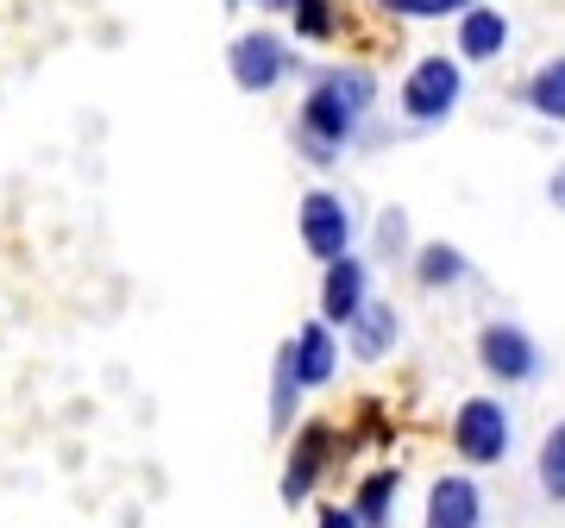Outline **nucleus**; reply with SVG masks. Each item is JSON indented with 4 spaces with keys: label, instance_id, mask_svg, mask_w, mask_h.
<instances>
[{
    "label": "nucleus",
    "instance_id": "nucleus-1",
    "mask_svg": "<svg viewBox=\"0 0 565 528\" xmlns=\"http://www.w3.org/2000/svg\"><path fill=\"white\" fill-rule=\"evenodd\" d=\"M371 107H377V76L364 63H327V70H315L302 107H296V126H289L296 158L315 163V170L340 163L352 151V139L364 133Z\"/></svg>",
    "mask_w": 565,
    "mask_h": 528
},
{
    "label": "nucleus",
    "instance_id": "nucleus-2",
    "mask_svg": "<svg viewBox=\"0 0 565 528\" xmlns=\"http://www.w3.org/2000/svg\"><path fill=\"white\" fill-rule=\"evenodd\" d=\"M446 441L465 460V472H490L515 453V415H509L503 397H465L446 422Z\"/></svg>",
    "mask_w": 565,
    "mask_h": 528
},
{
    "label": "nucleus",
    "instance_id": "nucleus-3",
    "mask_svg": "<svg viewBox=\"0 0 565 528\" xmlns=\"http://www.w3.org/2000/svg\"><path fill=\"white\" fill-rule=\"evenodd\" d=\"M465 102V63L459 57H422L415 70L403 76V88H396V107H403V120L415 126V133H427V126H446L452 114H459Z\"/></svg>",
    "mask_w": 565,
    "mask_h": 528
},
{
    "label": "nucleus",
    "instance_id": "nucleus-4",
    "mask_svg": "<svg viewBox=\"0 0 565 528\" xmlns=\"http://www.w3.org/2000/svg\"><path fill=\"white\" fill-rule=\"evenodd\" d=\"M478 366H484L490 384L522 390V384H534V378L546 371V352H541V340H534L522 321H484L478 327Z\"/></svg>",
    "mask_w": 565,
    "mask_h": 528
},
{
    "label": "nucleus",
    "instance_id": "nucleus-5",
    "mask_svg": "<svg viewBox=\"0 0 565 528\" xmlns=\"http://www.w3.org/2000/svg\"><path fill=\"white\" fill-rule=\"evenodd\" d=\"M296 233H302L308 258L315 264H333L352 252V240H359V221H352V208H345L340 189H308L302 208H296Z\"/></svg>",
    "mask_w": 565,
    "mask_h": 528
},
{
    "label": "nucleus",
    "instance_id": "nucleus-6",
    "mask_svg": "<svg viewBox=\"0 0 565 528\" xmlns=\"http://www.w3.org/2000/svg\"><path fill=\"white\" fill-rule=\"evenodd\" d=\"M333 453H340V441H333V427H327V422H302V427H296L289 460H282V478H277L282 509H302L308 497L321 490L327 466H333Z\"/></svg>",
    "mask_w": 565,
    "mask_h": 528
},
{
    "label": "nucleus",
    "instance_id": "nucleus-7",
    "mask_svg": "<svg viewBox=\"0 0 565 528\" xmlns=\"http://www.w3.org/2000/svg\"><path fill=\"white\" fill-rule=\"evenodd\" d=\"M289 70H296V57H289V44L270 25H252V32H239L226 44V76L239 82L245 95H270Z\"/></svg>",
    "mask_w": 565,
    "mask_h": 528
},
{
    "label": "nucleus",
    "instance_id": "nucleus-8",
    "mask_svg": "<svg viewBox=\"0 0 565 528\" xmlns=\"http://www.w3.org/2000/svg\"><path fill=\"white\" fill-rule=\"evenodd\" d=\"M422 528H484V485L471 472H440L427 485Z\"/></svg>",
    "mask_w": 565,
    "mask_h": 528
},
{
    "label": "nucleus",
    "instance_id": "nucleus-9",
    "mask_svg": "<svg viewBox=\"0 0 565 528\" xmlns=\"http://www.w3.org/2000/svg\"><path fill=\"white\" fill-rule=\"evenodd\" d=\"M364 303H371V264H364L359 252L321 264V315H315V321H327L333 334H345V321H352Z\"/></svg>",
    "mask_w": 565,
    "mask_h": 528
},
{
    "label": "nucleus",
    "instance_id": "nucleus-10",
    "mask_svg": "<svg viewBox=\"0 0 565 528\" xmlns=\"http://www.w3.org/2000/svg\"><path fill=\"white\" fill-rule=\"evenodd\" d=\"M282 352H289V371H296L302 390H327L333 378H340V334H333L327 321H302L289 340H282Z\"/></svg>",
    "mask_w": 565,
    "mask_h": 528
},
{
    "label": "nucleus",
    "instance_id": "nucleus-11",
    "mask_svg": "<svg viewBox=\"0 0 565 528\" xmlns=\"http://www.w3.org/2000/svg\"><path fill=\"white\" fill-rule=\"evenodd\" d=\"M396 340H403V315H396V303H384V296H371V303L345 321V352H352L359 366H384L390 352H396Z\"/></svg>",
    "mask_w": 565,
    "mask_h": 528
},
{
    "label": "nucleus",
    "instance_id": "nucleus-12",
    "mask_svg": "<svg viewBox=\"0 0 565 528\" xmlns=\"http://www.w3.org/2000/svg\"><path fill=\"white\" fill-rule=\"evenodd\" d=\"M509 51V13L503 7H490V0H471L459 13V63H497Z\"/></svg>",
    "mask_w": 565,
    "mask_h": 528
},
{
    "label": "nucleus",
    "instance_id": "nucleus-13",
    "mask_svg": "<svg viewBox=\"0 0 565 528\" xmlns=\"http://www.w3.org/2000/svg\"><path fill=\"white\" fill-rule=\"evenodd\" d=\"M408 271H415V284L422 289H459V284H471V258H465L452 240H427V245H415L408 252Z\"/></svg>",
    "mask_w": 565,
    "mask_h": 528
},
{
    "label": "nucleus",
    "instance_id": "nucleus-14",
    "mask_svg": "<svg viewBox=\"0 0 565 528\" xmlns=\"http://www.w3.org/2000/svg\"><path fill=\"white\" fill-rule=\"evenodd\" d=\"M396 504H403V472L396 466H377L359 490H352V516H359V528H396Z\"/></svg>",
    "mask_w": 565,
    "mask_h": 528
},
{
    "label": "nucleus",
    "instance_id": "nucleus-15",
    "mask_svg": "<svg viewBox=\"0 0 565 528\" xmlns=\"http://www.w3.org/2000/svg\"><path fill=\"white\" fill-rule=\"evenodd\" d=\"M522 102L541 114V120H553V126H565V51L559 57H546L534 76L522 82Z\"/></svg>",
    "mask_w": 565,
    "mask_h": 528
},
{
    "label": "nucleus",
    "instance_id": "nucleus-16",
    "mask_svg": "<svg viewBox=\"0 0 565 528\" xmlns=\"http://www.w3.org/2000/svg\"><path fill=\"white\" fill-rule=\"evenodd\" d=\"M534 485H541L546 504H565V415L541 434V453H534Z\"/></svg>",
    "mask_w": 565,
    "mask_h": 528
},
{
    "label": "nucleus",
    "instance_id": "nucleus-17",
    "mask_svg": "<svg viewBox=\"0 0 565 528\" xmlns=\"http://www.w3.org/2000/svg\"><path fill=\"white\" fill-rule=\"evenodd\" d=\"M296 409H302V384L289 371V352L277 346V359H270V434H289L296 427Z\"/></svg>",
    "mask_w": 565,
    "mask_h": 528
},
{
    "label": "nucleus",
    "instance_id": "nucleus-18",
    "mask_svg": "<svg viewBox=\"0 0 565 528\" xmlns=\"http://www.w3.org/2000/svg\"><path fill=\"white\" fill-rule=\"evenodd\" d=\"M371 245H377V258L384 264H408V208H384L377 214V226H371Z\"/></svg>",
    "mask_w": 565,
    "mask_h": 528
},
{
    "label": "nucleus",
    "instance_id": "nucleus-19",
    "mask_svg": "<svg viewBox=\"0 0 565 528\" xmlns=\"http://www.w3.org/2000/svg\"><path fill=\"white\" fill-rule=\"evenodd\" d=\"M289 25L296 39H333V0H289Z\"/></svg>",
    "mask_w": 565,
    "mask_h": 528
},
{
    "label": "nucleus",
    "instance_id": "nucleus-20",
    "mask_svg": "<svg viewBox=\"0 0 565 528\" xmlns=\"http://www.w3.org/2000/svg\"><path fill=\"white\" fill-rule=\"evenodd\" d=\"M471 0H384V13L396 20H459Z\"/></svg>",
    "mask_w": 565,
    "mask_h": 528
},
{
    "label": "nucleus",
    "instance_id": "nucleus-21",
    "mask_svg": "<svg viewBox=\"0 0 565 528\" xmlns=\"http://www.w3.org/2000/svg\"><path fill=\"white\" fill-rule=\"evenodd\" d=\"M315 528H359V516H352V504H321L315 509Z\"/></svg>",
    "mask_w": 565,
    "mask_h": 528
},
{
    "label": "nucleus",
    "instance_id": "nucleus-22",
    "mask_svg": "<svg viewBox=\"0 0 565 528\" xmlns=\"http://www.w3.org/2000/svg\"><path fill=\"white\" fill-rule=\"evenodd\" d=\"M546 202H553V208H559V214H565V163H559V170H553V177H546Z\"/></svg>",
    "mask_w": 565,
    "mask_h": 528
},
{
    "label": "nucleus",
    "instance_id": "nucleus-23",
    "mask_svg": "<svg viewBox=\"0 0 565 528\" xmlns=\"http://www.w3.org/2000/svg\"><path fill=\"white\" fill-rule=\"evenodd\" d=\"M226 7H239V0H226ZM264 7H270V13H289V0H264Z\"/></svg>",
    "mask_w": 565,
    "mask_h": 528
}]
</instances>
